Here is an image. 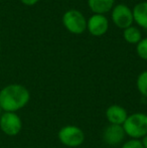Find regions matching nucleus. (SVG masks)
I'll return each instance as SVG.
<instances>
[{"label": "nucleus", "instance_id": "nucleus-7", "mask_svg": "<svg viewBox=\"0 0 147 148\" xmlns=\"http://www.w3.org/2000/svg\"><path fill=\"white\" fill-rule=\"evenodd\" d=\"M108 18L103 14H93L87 20V30L94 36H102L108 31Z\"/></svg>", "mask_w": 147, "mask_h": 148}, {"label": "nucleus", "instance_id": "nucleus-11", "mask_svg": "<svg viewBox=\"0 0 147 148\" xmlns=\"http://www.w3.org/2000/svg\"><path fill=\"white\" fill-rule=\"evenodd\" d=\"M115 0H88V6L94 14H103L113 9Z\"/></svg>", "mask_w": 147, "mask_h": 148}, {"label": "nucleus", "instance_id": "nucleus-2", "mask_svg": "<svg viewBox=\"0 0 147 148\" xmlns=\"http://www.w3.org/2000/svg\"><path fill=\"white\" fill-rule=\"evenodd\" d=\"M122 127L125 134L131 139L143 138L147 135V114L139 112L128 115Z\"/></svg>", "mask_w": 147, "mask_h": 148}, {"label": "nucleus", "instance_id": "nucleus-19", "mask_svg": "<svg viewBox=\"0 0 147 148\" xmlns=\"http://www.w3.org/2000/svg\"><path fill=\"white\" fill-rule=\"evenodd\" d=\"M0 51H1V47H0Z\"/></svg>", "mask_w": 147, "mask_h": 148}, {"label": "nucleus", "instance_id": "nucleus-15", "mask_svg": "<svg viewBox=\"0 0 147 148\" xmlns=\"http://www.w3.org/2000/svg\"><path fill=\"white\" fill-rule=\"evenodd\" d=\"M121 148H144L142 145L141 141L137 140V139H130V140L126 141Z\"/></svg>", "mask_w": 147, "mask_h": 148}, {"label": "nucleus", "instance_id": "nucleus-6", "mask_svg": "<svg viewBox=\"0 0 147 148\" xmlns=\"http://www.w3.org/2000/svg\"><path fill=\"white\" fill-rule=\"evenodd\" d=\"M111 18L113 23L121 29L129 27L134 22L132 9L125 4H118L112 9Z\"/></svg>", "mask_w": 147, "mask_h": 148}, {"label": "nucleus", "instance_id": "nucleus-16", "mask_svg": "<svg viewBox=\"0 0 147 148\" xmlns=\"http://www.w3.org/2000/svg\"><path fill=\"white\" fill-rule=\"evenodd\" d=\"M24 5H27V6H32V5H36L37 2L39 0H20Z\"/></svg>", "mask_w": 147, "mask_h": 148}, {"label": "nucleus", "instance_id": "nucleus-17", "mask_svg": "<svg viewBox=\"0 0 147 148\" xmlns=\"http://www.w3.org/2000/svg\"><path fill=\"white\" fill-rule=\"evenodd\" d=\"M142 143V145H143L144 148H147V135L146 136H144L143 138H142V140H140Z\"/></svg>", "mask_w": 147, "mask_h": 148}, {"label": "nucleus", "instance_id": "nucleus-3", "mask_svg": "<svg viewBox=\"0 0 147 148\" xmlns=\"http://www.w3.org/2000/svg\"><path fill=\"white\" fill-rule=\"evenodd\" d=\"M57 137L62 144L71 148L81 146L85 141L84 131L75 125H67L61 128Z\"/></svg>", "mask_w": 147, "mask_h": 148}, {"label": "nucleus", "instance_id": "nucleus-5", "mask_svg": "<svg viewBox=\"0 0 147 148\" xmlns=\"http://www.w3.org/2000/svg\"><path fill=\"white\" fill-rule=\"evenodd\" d=\"M0 128L4 134L8 136H15L21 131L22 121L16 113L4 112L0 116Z\"/></svg>", "mask_w": 147, "mask_h": 148}, {"label": "nucleus", "instance_id": "nucleus-8", "mask_svg": "<svg viewBox=\"0 0 147 148\" xmlns=\"http://www.w3.org/2000/svg\"><path fill=\"white\" fill-rule=\"evenodd\" d=\"M125 132L121 125L110 124L104 129L103 132V140L106 144L110 146L119 145L125 138Z\"/></svg>", "mask_w": 147, "mask_h": 148}, {"label": "nucleus", "instance_id": "nucleus-18", "mask_svg": "<svg viewBox=\"0 0 147 148\" xmlns=\"http://www.w3.org/2000/svg\"><path fill=\"white\" fill-rule=\"evenodd\" d=\"M1 111H2V109H1V107H0V116H1Z\"/></svg>", "mask_w": 147, "mask_h": 148}, {"label": "nucleus", "instance_id": "nucleus-13", "mask_svg": "<svg viewBox=\"0 0 147 148\" xmlns=\"http://www.w3.org/2000/svg\"><path fill=\"white\" fill-rule=\"evenodd\" d=\"M137 90L143 97L147 98V71L140 73L136 80Z\"/></svg>", "mask_w": 147, "mask_h": 148}, {"label": "nucleus", "instance_id": "nucleus-14", "mask_svg": "<svg viewBox=\"0 0 147 148\" xmlns=\"http://www.w3.org/2000/svg\"><path fill=\"white\" fill-rule=\"evenodd\" d=\"M136 53L140 59L147 60V37L142 38L136 45Z\"/></svg>", "mask_w": 147, "mask_h": 148}, {"label": "nucleus", "instance_id": "nucleus-10", "mask_svg": "<svg viewBox=\"0 0 147 148\" xmlns=\"http://www.w3.org/2000/svg\"><path fill=\"white\" fill-rule=\"evenodd\" d=\"M132 13L133 19L137 25L147 30V1L136 4L132 10Z\"/></svg>", "mask_w": 147, "mask_h": 148}, {"label": "nucleus", "instance_id": "nucleus-4", "mask_svg": "<svg viewBox=\"0 0 147 148\" xmlns=\"http://www.w3.org/2000/svg\"><path fill=\"white\" fill-rule=\"evenodd\" d=\"M63 24L69 32L82 34L87 30V19L84 14L77 9H70L63 15Z\"/></svg>", "mask_w": 147, "mask_h": 148}, {"label": "nucleus", "instance_id": "nucleus-1", "mask_svg": "<svg viewBox=\"0 0 147 148\" xmlns=\"http://www.w3.org/2000/svg\"><path fill=\"white\" fill-rule=\"evenodd\" d=\"M30 100L29 91L19 84H11L0 91V107L4 112H13L22 109Z\"/></svg>", "mask_w": 147, "mask_h": 148}, {"label": "nucleus", "instance_id": "nucleus-12", "mask_svg": "<svg viewBox=\"0 0 147 148\" xmlns=\"http://www.w3.org/2000/svg\"><path fill=\"white\" fill-rule=\"evenodd\" d=\"M123 37L128 43L131 45H137L142 39L141 31L136 26H129V27L123 29Z\"/></svg>", "mask_w": 147, "mask_h": 148}, {"label": "nucleus", "instance_id": "nucleus-9", "mask_svg": "<svg viewBox=\"0 0 147 148\" xmlns=\"http://www.w3.org/2000/svg\"><path fill=\"white\" fill-rule=\"evenodd\" d=\"M128 117V113L122 106L111 105L106 110V118L113 125H123Z\"/></svg>", "mask_w": 147, "mask_h": 148}]
</instances>
